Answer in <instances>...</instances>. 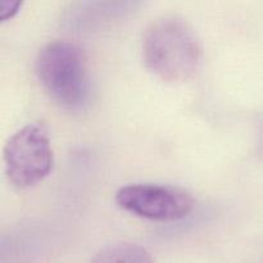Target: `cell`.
I'll return each mask as SVG.
<instances>
[{
    "mask_svg": "<svg viewBox=\"0 0 263 263\" xmlns=\"http://www.w3.org/2000/svg\"><path fill=\"white\" fill-rule=\"evenodd\" d=\"M116 203L126 212L157 222L182 220L194 208V198L179 186L139 182L122 186Z\"/></svg>",
    "mask_w": 263,
    "mask_h": 263,
    "instance_id": "cell-4",
    "label": "cell"
},
{
    "mask_svg": "<svg viewBox=\"0 0 263 263\" xmlns=\"http://www.w3.org/2000/svg\"><path fill=\"white\" fill-rule=\"evenodd\" d=\"M90 263H154L144 247L128 241L110 244L100 249Z\"/></svg>",
    "mask_w": 263,
    "mask_h": 263,
    "instance_id": "cell-5",
    "label": "cell"
},
{
    "mask_svg": "<svg viewBox=\"0 0 263 263\" xmlns=\"http://www.w3.org/2000/svg\"><path fill=\"white\" fill-rule=\"evenodd\" d=\"M145 66L166 84H182L197 72L202 48L194 30L176 17L153 21L141 43Z\"/></svg>",
    "mask_w": 263,
    "mask_h": 263,
    "instance_id": "cell-1",
    "label": "cell"
},
{
    "mask_svg": "<svg viewBox=\"0 0 263 263\" xmlns=\"http://www.w3.org/2000/svg\"><path fill=\"white\" fill-rule=\"evenodd\" d=\"M36 74L54 102L68 110H80L90 98V79L84 54L76 44L55 40L36 58Z\"/></svg>",
    "mask_w": 263,
    "mask_h": 263,
    "instance_id": "cell-2",
    "label": "cell"
},
{
    "mask_svg": "<svg viewBox=\"0 0 263 263\" xmlns=\"http://www.w3.org/2000/svg\"><path fill=\"white\" fill-rule=\"evenodd\" d=\"M5 174L13 185L30 187L43 181L53 170L54 156L48 134L37 125L15 131L3 149Z\"/></svg>",
    "mask_w": 263,
    "mask_h": 263,
    "instance_id": "cell-3",
    "label": "cell"
},
{
    "mask_svg": "<svg viewBox=\"0 0 263 263\" xmlns=\"http://www.w3.org/2000/svg\"><path fill=\"white\" fill-rule=\"evenodd\" d=\"M21 5H22V3L20 2H9V0L3 2L2 0L0 2V17H2V20H7V18L12 17Z\"/></svg>",
    "mask_w": 263,
    "mask_h": 263,
    "instance_id": "cell-6",
    "label": "cell"
}]
</instances>
